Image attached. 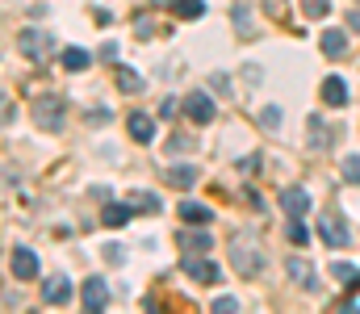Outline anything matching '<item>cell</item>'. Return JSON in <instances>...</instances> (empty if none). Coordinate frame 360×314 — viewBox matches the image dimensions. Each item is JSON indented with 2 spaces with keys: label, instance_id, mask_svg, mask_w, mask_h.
<instances>
[{
  "label": "cell",
  "instance_id": "obj_1",
  "mask_svg": "<svg viewBox=\"0 0 360 314\" xmlns=\"http://www.w3.org/2000/svg\"><path fill=\"white\" fill-rule=\"evenodd\" d=\"M231 260H235L239 277H256V273L264 268V256H260V247H256L252 239H235V243H231Z\"/></svg>",
  "mask_w": 360,
  "mask_h": 314
},
{
  "label": "cell",
  "instance_id": "obj_2",
  "mask_svg": "<svg viewBox=\"0 0 360 314\" xmlns=\"http://www.w3.org/2000/svg\"><path fill=\"white\" fill-rule=\"evenodd\" d=\"M319 235H323L327 247H348L352 243V230H348V222L340 214H323L319 218Z\"/></svg>",
  "mask_w": 360,
  "mask_h": 314
},
{
  "label": "cell",
  "instance_id": "obj_3",
  "mask_svg": "<svg viewBox=\"0 0 360 314\" xmlns=\"http://www.w3.org/2000/svg\"><path fill=\"white\" fill-rule=\"evenodd\" d=\"M34 126L38 130H59L63 126V101L59 97H38L34 101Z\"/></svg>",
  "mask_w": 360,
  "mask_h": 314
},
{
  "label": "cell",
  "instance_id": "obj_4",
  "mask_svg": "<svg viewBox=\"0 0 360 314\" xmlns=\"http://www.w3.org/2000/svg\"><path fill=\"white\" fill-rule=\"evenodd\" d=\"M180 109H184V113H188V117H193L197 126H210V122L218 117V105L210 101L205 93H188V97L180 101Z\"/></svg>",
  "mask_w": 360,
  "mask_h": 314
},
{
  "label": "cell",
  "instance_id": "obj_5",
  "mask_svg": "<svg viewBox=\"0 0 360 314\" xmlns=\"http://www.w3.org/2000/svg\"><path fill=\"white\" fill-rule=\"evenodd\" d=\"M17 46H21L25 59H46V55H51V34H42V30H21Z\"/></svg>",
  "mask_w": 360,
  "mask_h": 314
},
{
  "label": "cell",
  "instance_id": "obj_6",
  "mask_svg": "<svg viewBox=\"0 0 360 314\" xmlns=\"http://www.w3.org/2000/svg\"><path fill=\"white\" fill-rule=\"evenodd\" d=\"M8 264H13V277H17V281H38V256H34L30 247H13Z\"/></svg>",
  "mask_w": 360,
  "mask_h": 314
},
{
  "label": "cell",
  "instance_id": "obj_7",
  "mask_svg": "<svg viewBox=\"0 0 360 314\" xmlns=\"http://www.w3.org/2000/svg\"><path fill=\"white\" fill-rule=\"evenodd\" d=\"M80 302H84V310H89V314L105 310V302H109V285H105V277H89V281H84Z\"/></svg>",
  "mask_w": 360,
  "mask_h": 314
},
{
  "label": "cell",
  "instance_id": "obj_8",
  "mask_svg": "<svg viewBox=\"0 0 360 314\" xmlns=\"http://www.w3.org/2000/svg\"><path fill=\"white\" fill-rule=\"evenodd\" d=\"M184 273H188L193 281H201V285H218V281H222V268H218L214 260H184Z\"/></svg>",
  "mask_w": 360,
  "mask_h": 314
},
{
  "label": "cell",
  "instance_id": "obj_9",
  "mask_svg": "<svg viewBox=\"0 0 360 314\" xmlns=\"http://www.w3.org/2000/svg\"><path fill=\"white\" fill-rule=\"evenodd\" d=\"M42 302H46V306L72 302V281H68V277H46V281H42Z\"/></svg>",
  "mask_w": 360,
  "mask_h": 314
},
{
  "label": "cell",
  "instance_id": "obj_10",
  "mask_svg": "<svg viewBox=\"0 0 360 314\" xmlns=\"http://www.w3.org/2000/svg\"><path fill=\"white\" fill-rule=\"evenodd\" d=\"M281 209H289L293 218H302V214L310 209V193H306L302 185H293V189H285V193H281Z\"/></svg>",
  "mask_w": 360,
  "mask_h": 314
},
{
  "label": "cell",
  "instance_id": "obj_11",
  "mask_svg": "<svg viewBox=\"0 0 360 314\" xmlns=\"http://www.w3.org/2000/svg\"><path fill=\"white\" fill-rule=\"evenodd\" d=\"M323 101L331 105V109L348 105V84H344L340 76H327V80H323Z\"/></svg>",
  "mask_w": 360,
  "mask_h": 314
},
{
  "label": "cell",
  "instance_id": "obj_12",
  "mask_svg": "<svg viewBox=\"0 0 360 314\" xmlns=\"http://www.w3.org/2000/svg\"><path fill=\"white\" fill-rule=\"evenodd\" d=\"M126 130H130V138H139V143H151V138H155V122H151L147 113H130Z\"/></svg>",
  "mask_w": 360,
  "mask_h": 314
},
{
  "label": "cell",
  "instance_id": "obj_13",
  "mask_svg": "<svg viewBox=\"0 0 360 314\" xmlns=\"http://www.w3.org/2000/svg\"><path fill=\"white\" fill-rule=\"evenodd\" d=\"M176 214L184 218V222H188V226H205V222L214 218V209H210V206H201V202H180Z\"/></svg>",
  "mask_w": 360,
  "mask_h": 314
},
{
  "label": "cell",
  "instance_id": "obj_14",
  "mask_svg": "<svg viewBox=\"0 0 360 314\" xmlns=\"http://www.w3.org/2000/svg\"><path fill=\"white\" fill-rule=\"evenodd\" d=\"M344 51H348V34H344V30H327V34H323V55H327V59H340Z\"/></svg>",
  "mask_w": 360,
  "mask_h": 314
},
{
  "label": "cell",
  "instance_id": "obj_15",
  "mask_svg": "<svg viewBox=\"0 0 360 314\" xmlns=\"http://www.w3.org/2000/svg\"><path fill=\"white\" fill-rule=\"evenodd\" d=\"M180 247H184L188 256H197V251H210V247H214V239H210L205 230H184V235H180Z\"/></svg>",
  "mask_w": 360,
  "mask_h": 314
},
{
  "label": "cell",
  "instance_id": "obj_16",
  "mask_svg": "<svg viewBox=\"0 0 360 314\" xmlns=\"http://www.w3.org/2000/svg\"><path fill=\"white\" fill-rule=\"evenodd\" d=\"M168 185L193 189V185H197V168H193V164H172V168H168Z\"/></svg>",
  "mask_w": 360,
  "mask_h": 314
},
{
  "label": "cell",
  "instance_id": "obj_17",
  "mask_svg": "<svg viewBox=\"0 0 360 314\" xmlns=\"http://www.w3.org/2000/svg\"><path fill=\"white\" fill-rule=\"evenodd\" d=\"M130 214H134V209H130V206H122V202H109V206L101 209L105 226H113V230H117V226H126V222H130Z\"/></svg>",
  "mask_w": 360,
  "mask_h": 314
},
{
  "label": "cell",
  "instance_id": "obj_18",
  "mask_svg": "<svg viewBox=\"0 0 360 314\" xmlns=\"http://www.w3.org/2000/svg\"><path fill=\"white\" fill-rule=\"evenodd\" d=\"M89 63H92L89 51H80V46H68V51H63V67H68V72H84Z\"/></svg>",
  "mask_w": 360,
  "mask_h": 314
},
{
  "label": "cell",
  "instance_id": "obj_19",
  "mask_svg": "<svg viewBox=\"0 0 360 314\" xmlns=\"http://www.w3.org/2000/svg\"><path fill=\"white\" fill-rule=\"evenodd\" d=\"M172 8H176V17H180V21H197V17L205 13V0H176Z\"/></svg>",
  "mask_w": 360,
  "mask_h": 314
},
{
  "label": "cell",
  "instance_id": "obj_20",
  "mask_svg": "<svg viewBox=\"0 0 360 314\" xmlns=\"http://www.w3.org/2000/svg\"><path fill=\"white\" fill-rule=\"evenodd\" d=\"M117 89L122 93H143V76L130 72V67H117Z\"/></svg>",
  "mask_w": 360,
  "mask_h": 314
},
{
  "label": "cell",
  "instance_id": "obj_21",
  "mask_svg": "<svg viewBox=\"0 0 360 314\" xmlns=\"http://www.w3.org/2000/svg\"><path fill=\"white\" fill-rule=\"evenodd\" d=\"M289 277H293V281H302L306 289H314V285H319V281H314V268H310V264H302V260H289Z\"/></svg>",
  "mask_w": 360,
  "mask_h": 314
},
{
  "label": "cell",
  "instance_id": "obj_22",
  "mask_svg": "<svg viewBox=\"0 0 360 314\" xmlns=\"http://www.w3.org/2000/svg\"><path fill=\"white\" fill-rule=\"evenodd\" d=\"M130 206L139 209V214H160V197H155V193H139V189H134V193H130Z\"/></svg>",
  "mask_w": 360,
  "mask_h": 314
},
{
  "label": "cell",
  "instance_id": "obj_23",
  "mask_svg": "<svg viewBox=\"0 0 360 314\" xmlns=\"http://www.w3.org/2000/svg\"><path fill=\"white\" fill-rule=\"evenodd\" d=\"M331 277H335L340 285H352V289H356V285H360V273H356V268H352V264H340V260L331 264Z\"/></svg>",
  "mask_w": 360,
  "mask_h": 314
},
{
  "label": "cell",
  "instance_id": "obj_24",
  "mask_svg": "<svg viewBox=\"0 0 360 314\" xmlns=\"http://www.w3.org/2000/svg\"><path fill=\"white\" fill-rule=\"evenodd\" d=\"M344 176L352 185H360V155H344Z\"/></svg>",
  "mask_w": 360,
  "mask_h": 314
},
{
  "label": "cell",
  "instance_id": "obj_25",
  "mask_svg": "<svg viewBox=\"0 0 360 314\" xmlns=\"http://www.w3.org/2000/svg\"><path fill=\"white\" fill-rule=\"evenodd\" d=\"M289 239H293V243H310V230H306V222H297V218H293V222H289Z\"/></svg>",
  "mask_w": 360,
  "mask_h": 314
},
{
  "label": "cell",
  "instance_id": "obj_26",
  "mask_svg": "<svg viewBox=\"0 0 360 314\" xmlns=\"http://www.w3.org/2000/svg\"><path fill=\"white\" fill-rule=\"evenodd\" d=\"M260 126H264V130H276V126H281V109H276V105H269V109L260 113Z\"/></svg>",
  "mask_w": 360,
  "mask_h": 314
},
{
  "label": "cell",
  "instance_id": "obj_27",
  "mask_svg": "<svg viewBox=\"0 0 360 314\" xmlns=\"http://www.w3.org/2000/svg\"><path fill=\"white\" fill-rule=\"evenodd\" d=\"M302 8H306V17H327V0H302Z\"/></svg>",
  "mask_w": 360,
  "mask_h": 314
},
{
  "label": "cell",
  "instance_id": "obj_28",
  "mask_svg": "<svg viewBox=\"0 0 360 314\" xmlns=\"http://www.w3.org/2000/svg\"><path fill=\"white\" fill-rule=\"evenodd\" d=\"M210 310H214V314H235V310H239V302H235V298H218Z\"/></svg>",
  "mask_w": 360,
  "mask_h": 314
},
{
  "label": "cell",
  "instance_id": "obj_29",
  "mask_svg": "<svg viewBox=\"0 0 360 314\" xmlns=\"http://www.w3.org/2000/svg\"><path fill=\"white\" fill-rule=\"evenodd\" d=\"M8 122H13V101H8V97L0 93V130H4Z\"/></svg>",
  "mask_w": 360,
  "mask_h": 314
},
{
  "label": "cell",
  "instance_id": "obj_30",
  "mask_svg": "<svg viewBox=\"0 0 360 314\" xmlns=\"http://www.w3.org/2000/svg\"><path fill=\"white\" fill-rule=\"evenodd\" d=\"M160 113H164V117L172 122V117H176V113H180V101H176V97H168V101L160 105Z\"/></svg>",
  "mask_w": 360,
  "mask_h": 314
},
{
  "label": "cell",
  "instance_id": "obj_31",
  "mask_svg": "<svg viewBox=\"0 0 360 314\" xmlns=\"http://www.w3.org/2000/svg\"><path fill=\"white\" fill-rule=\"evenodd\" d=\"M101 59H105V63H113V59H117V46H113V42H105V46H101Z\"/></svg>",
  "mask_w": 360,
  "mask_h": 314
},
{
  "label": "cell",
  "instance_id": "obj_32",
  "mask_svg": "<svg viewBox=\"0 0 360 314\" xmlns=\"http://www.w3.org/2000/svg\"><path fill=\"white\" fill-rule=\"evenodd\" d=\"M188 147H193L188 138H172V143H168V151H188Z\"/></svg>",
  "mask_w": 360,
  "mask_h": 314
},
{
  "label": "cell",
  "instance_id": "obj_33",
  "mask_svg": "<svg viewBox=\"0 0 360 314\" xmlns=\"http://www.w3.org/2000/svg\"><path fill=\"white\" fill-rule=\"evenodd\" d=\"M348 21H352V30H360V8H352V13H348Z\"/></svg>",
  "mask_w": 360,
  "mask_h": 314
}]
</instances>
